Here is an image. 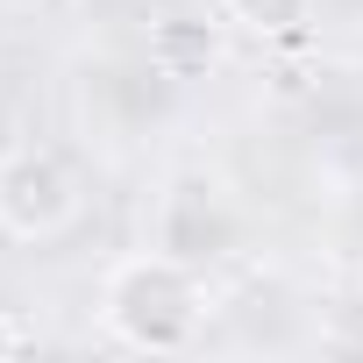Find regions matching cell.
I'll return each instance as SVG.
<instances>
[{
  "instance_id": "1",
  "label": "cell",
  "mask_w": 363,
  "mask_h": 363,
  "mask_svg": "<svg viewBox=\"0 0 363 363\" xmlns=\"http://www.w3.org/2000/svg\"><path fill=\"white\" fill-rule=\"evenodd\" d=\"M100 328L135 356H178L207 328V278L171 250H135L100 278Z\"/></svg>"
},
{
  "instance_id": "2",
  "label": "cell",
  "mask_w": 363,
  "mask_h": 363,
  "mask_svg": "<svg viewBox=\"0 0 363 363\" xmlns=\"http://www.w3.org/2000/svg\"><path fill=\"white\" fill-rule=\"evenodd\" d=\"M72 221H79V171L57 150L22 143V150L0 157V235L57 242Z\"/></svg>"
},
{
  "instance_id": "3",
  "label": "cell",
  "mask_w": 363,
  "mask_h": 363,
  "mask_svg": "<svg viewBox=\"0 0 363 363\" xmlns=\"http://www.w3.org/2000/svg\"><path fill=\"white\" fill-rule=\"evenodd\" d=\"M228 235H235V221H228V200H221L214 178H200V171L171 178V193H164V207H157V250L200 264V257H214Z\"/></svg>"
},
{
  "instance_id": "4",
  "label": "cell",
  "mask_w": 363,
  "mask_h": 363,
  "mask_svg": "<svg viewBox=\"0 0 363 363\" xmlns=\"http://www.w3.org/2000/svg\"><path fill=\"white\" fill-rule=\"evenodd\" d=\"M221 65V29L207 15H164L150 22V72L157 79H207Z\"/></svg>"
},
{
  "instance_id": "5",
  "label": "cell",
  "mask_w": 363,
  "mask_h": 363,
  "mask_svg": "<svg viewBox=\"0 0 363 363\" xmlns=\"http://www.w3.org/2000/svg\"><path fill=\"white\" fill-rule=\"evenodd\" d=\"M221 15L235 29L264 36V43H285V36H299L313 22V0H221Z\"/></svg>"
},
{
  "instance_id": "6",
  "label": "cell",
  "mask_w": 363,
  "mask_h": 363,
  "mask_svg": "<svg viewBox=\"0 0 363 363\" xmlns=\"http://www.w3.org/2000/svg\"><path fill=\"white\" fill-rule=\"evenodd\" d=\"M22 349H36V320H22V313L0 306V356H22Z\"/></svg>"
}]
</instances>
